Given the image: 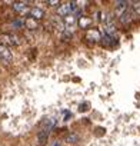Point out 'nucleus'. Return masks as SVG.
I'll return each mask as SVG.
<instances>
[{
    "label": "nucleus",
    "instance_id": "nucleus-1",
    "mask_svg": "<svg viewBox=\"0 0 140 146\" xmlns=\"http://www.w3.org/2000/svg\"><path fill=\"white\" fill-rule=\"evenodd\" d=\"M0 44H3L6 47H16L20 44L19 37L13 33H3L0 35Z\"/></svg>",
    "mask_w": 140,
    "mask_h": 146
},
{
    "label": "nucleus",
    "instance_id": "nucleus-2",
    "mask_svg": "<svg viewBox=\"0 0 140 146\" xmlns=\"http://www.w3.org/2000/svg\"><path fill=\"white\" fill-rule=\"evenodd\" d=\"M0 60H2L5 64H10L13 62V53L10 52L9 47L0 44Z\"/></svg>",
    "mask_w": 140,
    "mask_h": 146
},
{
    "label": "nucleus",
    "instance_id": "nucleus-3",
    "mask_svg": "<svg viewBox=\"0 0 140 146\" xmlns=\"http://www.w3.org/2000/svg\"><path fill=\"white\" fill-rule=\"evenodd\" d=\"M44 17V10L43 9H40V7H33L30 12H29V19H32V20H42Z\"/></svg>",
    "mask_w": 140,
    "mask_h": 146
},
{
    "label": "nucleus",
    "instance_id": "nucleus-4",
    "mask_svg": "<svg viewBox=\"0 0 140 146\" xmlns=\"http://www.w3.org/2000/svg\"><path fill=\"white\" fill-rule=\"evenodd\" d=\"M131 20H133V15H131L130 9H127L126 12H123V13L119 16V22H120L123 26H129V25L131 23Z\"/></svg>",
    "mask_w": 140,
    "mask_h": 146
},
{
    "label": "nucleus",
    "instance_id": "nucleus-5",
    "mask_svg": "<svg viewBox=\"0 0 140 146\" xmlns=\"http://www.w3.org/2000/svg\"><path fill=\"white\" fill-rule=\"evenodd\" d=\"M47 139H49V129H42L36 135V140H37L39 146H44L47 143Z\"/></svg>",
    "mask_w": 140,
    "mask_h": 146
},
{
    "label": "nucleus",
    "instance_id": "nucleus-6",
    "mask_svg": "<svg viewBox=\"0 0 140 146\" xmlns=\"http://www.w3.org/2000/svg\"><path fill=\"white\" fill-rule=\"evenodd\" d=\"M72 13V9H70V3H63L57 7V15L60 17H67Z\"/></svg>",
    "mask_w": 140,
    "mask_h": 146
},
{
    "label": "nucleus",
    "instance_id": "nucleus-7",
    "mask_svg": "<svg viewBox=\"0 0 140 146\" xmlns=\"http://www.w3.org/2000/svg\"><path fill=\"white\" fill-rule=\"evenodd\" d=\"M86 40H93V42H97V40H102V35L97 29H89L87 33H86Z\"/></svg>",
    "mask_w": 140,
    "mask_h": 146
},
{
    "label": "nucleus",
    "instance_id": "nucleus-8",
    "mask_svg": "<svg viewBox=\"0 0 140 146\" xmlns=\"http://www.w3.org/2000/svg\"><path fill=\"white\" fill-rule=\"evenodd\" d=\"M12 9H13V12L22 15V13H24L27 10V3H24V2H15L12 5Z\"/></svg>",
    "mask_w": 140,
    "mask_h": 146
},
{
    "label": "nucleus",
    "instance_id": "nucleus-9",
    "mask_svg": "<svg viewBox=\"0 0 140 146\" xmlns=\"http://www.w3.org/2000/svg\"><path fill=\"white\" fill-rule=\"evenodd\" d=\"M93 25V20L90 19V17H87V16H83V17H80L79 19V26L82 27V29H90V26Z\"/></svg>",
    "mask_w": 140,
    "mask_h": 146
},
{
    "label": "nucleus",
    "instance_id": "nucleus-10",
    "mask_svg": "<svg viewBox=\"0 0 140 146\" xmlns=\"http://www.w3.org/2000/svg\"><path fill=\"white\" fill-rule=\"evenodd\" d=\"M130 12L133 15V17H140V2H133L130 3Z\"/></svg>",
    "mask_w": 140,
    "mask_h": 146
},
{
    "label": "nucleus",
    "instance_id": "nucleus-11",
    "mask_svg": "<svg viewBox=\"0 0 140 146\" xmlns=\"http://www.w3.org/2000/svg\"><path fill=\"white\" fill-rule=\"evenodd\" d=\"M64 25L69 27H72V26H75L76 25V17L73 16V15H70V16H67V17H64Z\"/></svg>",
    "mask_w": 140,
    "mask_h": 146
},
{
    "label": "nucleus",
    "instance_id": "nucleus-12",
    "mask_svg": "<svg viewBox=\"0 0 140 146\" xmlns=\"http://www.w3.org/2000/svg\"><path fill=\"white\" fill-rule=\"evenodd\" d=\"M12 26H13V29H23V27L26 26V22L22 20V19H16V20L12 23Z\"/></svg>",
    "mask_w": 140,
    "mask_h": 146
},
{
    "label": "nucleus",
    "instance_id": "nucleus-13",
    "mask_svg": "<svg viewBox=\"0 0 140 146\" xmlns=\"http://www.w3.org/2000/svg\"><path fill=\"white\" fill-rule=\"evenodd\" d=\"M47 6H52V7L60 6V2H59V0H49V2H47Z\"/></svg>",
    "mask_w": 140,
    "mask_h": 146
},
{
    "label": "nucleus",
    "instance_id": "nucleus-14",
    "mask_svg": "<svg viewBox=\"0 0 140 146\" xmlns=\"http://www.w3.org/2000/svg\"><path fill=\"white\" fill-rule=\"evenodd\" d=\"M87 108H89V105H87V103H83V105H80V109H79V110H80V112H86Z\"/></svg>",
    "mask_w": 140,
    "mask_h": 146
},
{
    "label": "nucleus",
    "instance_id": "nucleus-15",
    "mask_svg": "<svg viewBox=\"0 0 140 146\" xmlns=\"http://www.w3.org/2000/svg\"><path fill=\"white\" fill-rule=\"evenodd\" d=\"M76 140H77L76 136H69V137H67V142H76Z\"/></svg>",
    "mask_w": 140,
    "mask_h": 146
},
{
    "label": "nucleus",
    "instance_id": "nucleus-16",
    "mask_svg": "<svg viewBox=\"0 0 140 146\" xmlns=\"http://www.w3.org/2000/svg\"><path fill=\"white\" fill-rule=\"evenodd\" d=\"M53 146H63V145H61V142H60V140H56V142L53 143Z\"/></svg>",
    "mask_w": 140,
    "mask_h": 146
}]
</instances>
